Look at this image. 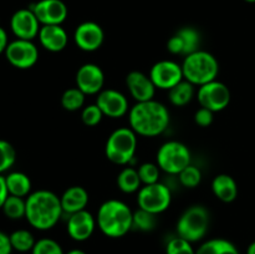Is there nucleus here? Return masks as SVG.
Instances as JSON below:
<instances>
[{
  "label": "nucleus",
  "instance_id": "obj_1",
  "mask_svg": "<svg viewBox=\"0 0 255 254\" xmlns=\"http://www.w3.org/2000/svg\"><path fill=\"white\" fill-rule=\"evenodd\" d=\"M129 127L139 136L156 137L168 127V109L156 100L137 102L128 111Z\"/></svg>",
  "mask_w": 255,
  "mask_h": 254
},
{
  "label": "nucleus",
  "instance_id": "obj_2",
  "mask_svg": "<svg viewBox=\"0 0 255 254\" xmlns=\"http://www.w3.org/2000/svg\"><path fill=\"white\" fill-rule=\"evenodd\" d=\"M64 214L60 197L47 189H39L26 197L25 218L39 231H49L57 224Z\"/></svg>",
  "mask_w": 255,
  "mask_h": 254
},
{
  "label": "nucleus",
  "instance_id": "obj_3",
  "mask_svg": "<svg viewBox=\"0 0 255 254\" xmlns=\"http://www.w3.org/2000/svg\"><path fill=\"white\" fill-rule=\"evenodd\" d=\"M96 222L106 237L121 238L133 228V212L125 202L109 199L100 206Z\"/></svg>",
  "mask_w": 255,
  "mask_h": 254
},
{
  "label": "nucleus",
  "instance_id": "obj_4",
  "mask_svg": "<svg viewBox=\"0 0 255 254\" xmlns=\"http://www.w3.org/2000/svg\"><path fill=\"white\" fill-rule=\"evenodd\" d=\"M184 80L192 85L202 86L217 80L219 74L218 60L208 51L198 50L191 55H187L182 64Z\"/></svg>",
  "mask_w": 255,
  "mask_h": 254
},
{
  "label": "nucleus",
  "instance_id": "obj_5",
  "mask_svg": "<svg viewBox=\"0 0 255 254\" xmlns=\"http://www.w3.org/2000/svg\"><path fill=\"white\" fill-rule=\"evenodd\" d=\"M136 132L131 127H120L109 136L105 146L106 157L115 164L126 166L134 158L137 149Z\"/></svg>",
  "mask_w": 255,
  "mask_h": 254
},
{
  "label": "nucleus",
  "instance_id": "obj_6",
  "mask_svg": "<svg viewBox=\"0 0 255 254\" xmlns=\"http://www.w3.org/2000/svg\"><path fill=\"white\" fill-rule=\"evenodd\" d=\"M208 228L209 212L206 207L199 204L186 209L177 222V234L191 243L202 241L206 237Z\"/></svg>",
  "mask_w": 255,
  "mask_h": 254
},
{
  "label": "nucleus",
  "instance_id": "obj_7",
  "mask_svg": "<svg viewBox=\"0 0 255 254\" xmlns=\"http://www.w3.org/2000/svg\"><path fill=\"white\" fill-rule=\"evenodd\" d=\"M157 164L168 174H179L191 164V151L179 141H168L157 151Z\"/></svg>",
  "mask_w": 255,
  "mask_h": 254
},
{
  "label": "nucleus",
  "instance_id": "obj_8",
  "mask_svg": "<svg viewBox=\"0 0 255 254\" xmlns=\"http://www.w3.org/2000/svg\"><path fill=\"white\" fill-rule=\"evenodd\" d=\"M172 193L168 186L157 182L153 184H144L137 194V203L141 209L153 214L167 211L171 206Z\"/></svg>",
  "mask_w": 255,
  "mask_h": 254
},
{
  "label": "nucleus",
  "instance_id": "obj_9",
  "mask_svg": "<svg viewBox=\"0 0 255 254\" xmlns=\"http://www.w3.org/2000/svg\"><path fill=\"white\" fill-rule=\"evenodd\" d=\"M4 54L9 64L20 70L31 69L39 60V49L32 40L15 39L9 42Z\"/></svg>",
  "mask_w": 255,
  "mask_h": 254
},
{
  "label": "nucleus",
  "instance_id": "obj_10",
  "mask_svg": "<svg viewBox=\"0 0 255 254\" xmlns=\"http://www.w3.org/2000/svg\"><path fill=\"white\" fill-rule=\"evenodd\" d=\"M197 99L201 107L213 112L223 111L231 102V90L226 84L214 80L199 86Z\"/></svg>",
  "mask_w": 255,
  "mask_h": 254
},
{
  "label": "nucleus",
  "instance_id": "obj_11",
  "mask_svg": "<svg viewBox=\"0 0 255 254\" xmlns=\"http://www.w3.org/2000/svg\"><path fill=\"white\" fill-rule=\"evenodd\" d=\"M149 77L156 89L171 90L184 79L182 65L172 60H161L152 66Z\"/></svg>",
  "mask_w": 255,
  "mask_h": 254
},
{
  "label": "nucleus",
  "instance_id": "obj_12",
  "mask_svg": "<svg viewBox=\"0 0 255 254\" xmlns=\"http://www.w3.org/2000/svg\"><path fill=\"white\" fill-rule=\"evenodd\" d=\"M201 46V34L192 26L179 29L167 42V50L173 55H191L198 51Z\"/></svg>",
  "mask_w": 255,
  "mask_h": 254
},
{
  "label": "nucleus",
  "instance_id": "obj_13",
  "mask_svg": "<svg viewBox=\"0 0 255 254\" xmlns=\"http://www.w3.org/2000/svg\"><path fill=\"white\" fill-rule=\"evenodd\" d=\"M40 22L31 9H20L10 19V29L16 39L34 40L39 35Z\"/></svg>",
  "mask_w": 255,
  "mask_h": 254
},
{
  "label": "nucleus",
  "instance_id": "obj_14",
  "mask_svg": "<svg viewBox=\"0 0 255 254\" xmlns=\"http://www.w3.org/2000/svg\"><path fill=\"white\" fill-rule=\"evenodd\" d=\"M30 9L41 25H61L67 17V6L62 0H39Z\"/></svg>",
  "mask_w": 255,
  "mask_h": 254
},
{
  "label": "nucleus",
  "instance_id": "obj_15",
  "mask_svg": "<svg viewBox=\"0 0 255 254\" xmlns=\"http://www.w3.org/2000/svg\"><path fill=\"white\" fill-rule=\"evenodd\" d=\"M75 44L82 51L92 52L101 47L105 40V32L97 22L85 21L76 27L74 32Z\"/></svg>",
  "mask_w": 255,
  "mask_h": 254
},
{
  "label": "nucleus",
  "instance_id": "obj_16",
  "mask_svg": "<svg viewBox=\"0 0 255 254\" xmlns=\"http://www.w3.org/2000/svg\"><path fill=\"white\" fill-rule=\"evenodd\" d=\"M96 105L101 109L104 116L120 119L128 112V100L122 92L114 89L102 90L96 100Z\"/></svg>",
  "mask_w": 255,
  "mask_h": 254
},
{
  "label": "nucleus",
  "instance_id": "obj_17",
  "mask_svg": "<svg viewBox=\"0 0 255 254\" xmlns=\"http://www.w3.org/2000/svg\"><path fill=\"white\" fill-rule=\"evenodd\" d=\"M105 84V74L96 64H85L76 72V87L85 95H99Z\"/></svg>",
  "mask_w": 255,
  "mask_h": 254
},
{
  "label": "nucleus",
  "instance_id": "obj_18",
  "mask_svg": "<svg viewBox=\"0 0 255 254\" xmlns=\"http://www.w3.org/2000/svg\"><path fill=\"white\" fill-rule=\"evenodd\" d=\"M96 223L95 217L86 209L76 212L67 219V233L76 242L87 241L94 233Z\"/></svg>",
  "mask_w": 255,
  "mask_h": 254
},
{
  "label": "nucleus",
  "instance_id": "obj_19",
  "mask_svg": "<svg viewBox=\"0 0 255 254\" xmlns=\"http://www.w3.org/2000/svg\"><path fill=\"white\" fill-rule=\"evenodd\" d=\"M126 85L131 96L137 102H143L153 100L156 94V86L152 82L149 75L141 71H131L126 76Z\"/></svg>",
  "mask_w": 255,
  "mask_h": 254
},
{
  "label": "nucleus",
  "instance_id": "obj_20",
  "mask_svg": "<svg viewBox=\"0 0 255 254\" xmlns=\"http://www.w3.org/2000/svg\"><path fill=\"white\" fill-rule=\"evenodd\" d=\"M40 44L51 52H60L67 46L69 36L61 25H41L39 31Z\"/></svg>",
  "mask_w": 255,
  "mask_h": 254
},
{
  "label": "nucleus",
  "instance_id": "obj_21",
  "mask_svg": "<svg viewBox=\"0 0 255 254\" xmlns=\"http://www.w3.org/2000/svg\"><path fill=\"white\" fill-rule=\"evenodd\" d=\"M89 192L81 186H72L67 188L60 197L61 201V207L64 213L74 214L76 212L86 209L89 204Z\"/></svg>",
  "mask_w": 255,
  "mask_h": 254
},
{
  "label": "nucleus",
  "instance_id": "obj_22",
  "mask_svg": "<svg viewBox=\"0 0 255 254\" xmlns=\"http://www.w3.org/2000/svg\"><path fill=\"white\" fill-rule=\"evenodd\" d=\"M212 191L214 196L224 203H231L238 197V184L236 179L226 173L218 174L212 182Z\"/></svg>",
  "mask_w": 255,
  "mask_h": 254
},
{
  "label": "nucleus",
  "instance_id": "obj_23",
  "mask_svg": "<svg viewBox=\"0 0 255 254\" xmlns=\"http://www.w3.org/2000/svg\"><path fill=\"white\" fill-rule=\"evenodd\" d=\"M5 181H6L9 194L11 196L25 198L31 193V181H30L29 176L22 172H10L9 174L5 176Z\"/></svg>",
  "mask_w": 255,
  "mask_h": 254
},
{
  "label": "nucleus",
  "instance_id": "obj_24",
  "mask_svg": "<svg viewBox=\"0 0 255 254\" xmlns=\"http://www.w3.org/2000/svg\"><path fill=\"white\" fill-rule=\"evenodd\" d=\"M196 254H241L238 248L228 239L214 238L204 242L196 251Z\"/></svg>",
  "mask_w": 255,
  "mask_h": 254
},
{
  "label": "nucleus",
  "instance_id": "obj_25",
  "mask_svg": "<svg viewBox=\"0 0 255 254\" xmlns=\"http://www.w3.org/2000/svg\"><path fill=\"white\" fill-rule=\"evenodd\" d=\"M194 96V85L188 82L187 80H182L179 84L168 90L169 101L174 106H186L192 101Z\"/></svg>",
  "mask_w": 255,
  "mask_h": 254
},
{
  "label": "nucleus",
  "instance_id": "obj_26",
  "mask_svg": "<svg viewBox=\"0 0 255 254\" xmlns=\"http://www.w3.org/2000/svg\"><path fill=\"white\" fill-rule=\"evenodd\" d=\"M141 178L133 167H125L117 176V186L124 193H134L141 188Z\"/></svg>",
  "mask_w": 255,
  "mask_h": 254
},
{
  "label": "nucleus",
  "instance_id": "obj_27",
  "mask_svg": "<svg viewBox=\"0 0 255 254\" xmlns=\"http://www.w3.org/2000/svg\"><path fill=\"white\" fill-rule=\"evenodd\" d=\"M9 237L12 249L20 252V253L31 252L36 243L32 233L27 229H17V231L12 232Z\"/></svg>",
  "mask_w": 255,
  "mask_h": 254
},
{
  "label": "nucleus",
  "instance_id": "obj_28",
  "mask_svg": "<svg viewBox=\"0 0 255 254\" xmlns=\"http://www.w3.org/2000/svg\"><path fill=\"white\" fill-rule=\"evenodd\" d=\"M1 209L9 219H21L26 214V199L9 194Z\"/></svg>",
  "mask_w": 255,
  "mask_h": 254
},
{
  "label": "nucleus",
  "instance_id": "obj_29",
  "mask_svg": "<svg viewBox=\"0 0 255 254\" xmlns=\"http://www.w3.org/2000/svg\"><path fill=\"white\" fill-rule=\"evenodd\" d=\"M85 96L86 95L79 89V87H71V89L65 90L61 96V105L66 111L74 112L79 111L84 107Z\"/></svg>",
  "mask_w": 255,
  "mask_h": 254
},
{
  "label": "nucleus",
  "instance_id": "obj_30",
  "mask_svg": "<svg viewBox=\"0 0 255 254\" xmlns=\"http://www.w3.org/2000/svg\"><path fill=\"white\" fill-rule=\"evenodd\" d=\"M16 161V151L10 142L0 139V174L5 173L14 166Z\"/></svg>",
  "mask_w": 255,
  "mask_h": 254
},
{
  "label": "nucleus",
  "instance_id": "obj_31",
  "mask_svg": "<svg viewBox=\"0 0 255 254\" xmlns=\"http://www.w3.org/2000/svg\"><path fill=\"white\" fill-rule=\"evenodd\" d=\"M157 214L149 213L144 209L139 208L138 211L133 212V227L142 232L153 231L157 224Z\"/></svg>",
  "mask_w": 255,
  "mask_h": 254
},
{
  "label": "nucleus",
  "instance_id": "obj_32",
  "mask_svg": "<svg viewBox=\"0 0 255 254\" xmlns=\"http://www.w3.org/2000/svg\"><path fill=\"white\" fill-rule=\"evenodd\" d=\"M179 182L186 188H196L202 181V172L198 167L189 164L178 174Z\"/></svg>",
  "mask_w": 255,
  "mask_h": 254
},
{
  "label": "nucleus",
  "instance_id": "obj_33",
  "mask_svg": "<svg viewBox=\"0 0 255 254\" xmlns=\"http://www.w3.org/2000/svg\"><path fill=\"white\" fill-rule=\"evenodd\" d=\"M31 254H65L62 247L51 238H41L36 241Z\"/></svg>",
  "mask_w": 255,
  "mask_h": 254
},
{
  "label": "nucleus",
  "instance_id": "obj_34",
  "mask_svg": "<svg viewBox=\"0 0 255 254\" xmlns=\"http://www.w3.org/2000/svg\"><path fill=\"white\" fill-rule=\"evenodd\" d=\"M166 254H196V251L192 247L191 242L178 236L172 238L167 243Z\"/></svg>",
  "mask_w": 255,
  "mask_h": 254
},
{
  "label": "nucleus",
  "instance_id": "obj_35",
  "mask_svg": "<svg viewBox=\"0 0 255 254\" xmlns=\"http://www.w3.org/2000/svg\"><path fill=\"white\" fill-rule=\"evenodd\" d=\"M159 167L158 164L151 163V162H147V163H142L138 167V174L141 182L143 184H153L159 182Z\"/></svg>",
  "mask_w": 255,
  "mask_h": 254
},
{
  "label": "nucleus",
  "instance_id": "obj_36",
  "mask_svg": "<svg viewBox=\"0 0 255 254\" xmlns=\"http://www.w3.org/2000/svg\"><path fill=\"white\" fill-rule=\"evenodd\" d=\"M102 117L104 114L96 104L84 107L81 112V120L86 126H96L102 121Z\"/></svg>",
  "mask_w": 255,
  "mask_h": 254
},
{
  "label": "nucleus",
  "instance_id": "obj_37",
  "mask_svg": "<svg viewBox=\"0 0 255 254\" xmlns=\"http://www.w3.org/2000/svg\"><path fill=\"white\" fill-rule=\"evenodd\" d=\"M213 111H211V110L208 109H204V107H201V109L197 110V112L194 114V122L201 127H208L211 126L212 122H213Z\"/></svg>",
  "mask_w": 255,
  "mask_h": 254
},
{
  "label": "nucleus",
  "instance_id": "obj_38",
  "mask_svg": "<svg viewBox=\"0 0 255 254\" xmlns=\"http://www.w3.org/2000/svg\"><path fill=\"white\" fill-rule=\"evenodd\" d=\"M14 251L10 243V237L0 231V254H11Z\"/></svg>",
  "mask_w": 255,
  "mask_h": 254
},
{
  "label": "nucleus",
  "instance_id": "obj_39",
  "mask_svg": "<svg viewBox=\"0 0 255 254\" xmlns=\"http://www.w3.org/2000/svg\"><path fill=\"white\" fill-rule=\"evenodd\" d=\"M7 197H9V191H7L5 176L0 174V209L2 208Z\"/></svg>",
  "mask_w": 255,
  "mask_h": 254
},
{
  "label": "nucleus",
  "instance_id": "obj_40",
  "mask_svg": "<svg viewBox=\"0 0 255 254\" xmlns=\"http://www.w3.org/2000/svg\"><path fill=\"white\" fill-rule=\"evenodd\" d=\"M7 45H9V39H7L6 31L0 26V55L5 52Z\"/></svg>",
  "mask_w": 255,
  "mask_h": 254
},
{
  "label": "nucleus",
  "instance_id": "obj_41",
  "mask_svg": "<svg viewBox=\"0 0 255 254\" xmlns=\"http://www.w3.org/2000/svg\"><path fill=\"white\" fill-rule=\"evenodd\" d=\"M247 254H255V241L249 244L248 249H247Z\"/></svg>",
  "mask_w": 255,
  "mask_h": 254
},
{
  "label": "nucleus",
  "instance_id": "obj_42",
  "mask_svg": "<svg viewBox=\"0 0 255 254\" xmlns=\"http://www.w3.org/2000/svg\"><path fill=\"white\" fill-rule=\"evenodd\" d=\"M66 254H86L84 251H81V249H72V251H70L69 253Z\"/></svg>",
  "mask_w": 255,
  "mask_h": 254
},
{
  "label": "nucleus",
  "instance_id": "obj_43",
  "mask_svg": "<svg viewBox=\"0 0 255 254\" xmlns=\"http://www.w3.org/2000/svg\"><path fill=\"white\" fill-rule=\"evenodd\" d=\"M244 1H247V2H255V0H244Z\"/></svg>",
  "mask_w": 255,
  "mask_h": 254
}]
</instances>
